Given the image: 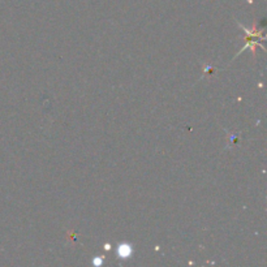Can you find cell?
<instances>
[{"label": "cell", "instance_id": "cell-1", "mask_svg": "<svg viewBox=\"0 0 267 267\" xmlns=\"http://www.w3.org/2000/svg\"><path fill=\"white\" fill-rule=\"evenodd\" d=\"M130 254H132V248H130V245L122 244L119 247V255H120V258H128Z\"/></svg>", "mask_w": 267, "mask_h": 267}, {"label": "cell", "instance_id": "cell-2", "mask_svg": "<svg viewBox=\"0 0 267 267\" xmlns=\"http://www.w3.org/2000/svg\"><path fill=\"white\" fill-rule=\"evenodd\" d=\"M95 263H102V259H95Z\"/></svg>", "mask_w": 267, "mask_h": 267}]
</instances>
